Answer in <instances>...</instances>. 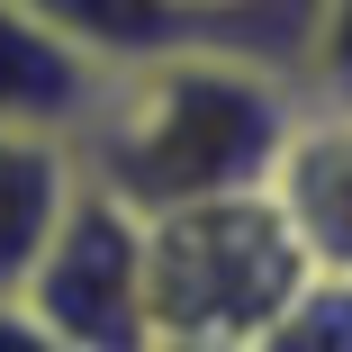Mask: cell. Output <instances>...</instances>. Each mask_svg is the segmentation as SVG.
<instances>
[{"mask_svg":"<svg viewBox=\"0 0 352 352\" xmlns=\"http://www.w3.org/2000/svg\"><path fill=\"white\" fill-rule=\"evenodd\" d=\"M298 91H307V100H343V109H352V0H316Z\"/></svg>","mask_w":352,"mask_h":352,"instance_id":"9c48e42d","label":"cell"},{"mask_svg":"<svg viewBox=\"0 0 352 352\" xmlns=\"http://www.w3.org/2000/svg\"><path fill=\"white\" fill-rule=\"evenodd\" d=\"M307 280L289 226L271 199H199L145 217V289H154V334H226L244 343L280 298Z\"/></svg>","mask_w":352,"mask_h":352,"instance_id":"7a4b0ae2","label":"cell"},{"mask_svg":"<svg viewBox=\"0 0 352 352\" xmlns=\"http://www.w3.org/2000/svg\"><path fill=\"white\" fill-rule=\"evenodd\" d=\"M19 307L63 352H145L154 343V289H145V217L82 181L73 217L54 226L36 271L19 280Z\"/></svg>","mask_w":352,"mask_h":352,"instance_id":"3957f363","label":"cell"},{"mask_svg":"<svg viewBox=\"0 0 352 352\" xmlns=\"http://www.w3.org/2000/svg\"><path fill=\"white\" fill-rule=\"evenodd\" d=\"M28 10H36L45 28H63L91 63H109V73L154 63V54H190V45H208V54H244V45L226 36V19L190 10V0H28Z\"/></svg>","mask_w":352,"mask_h":352,"instance_id":"8992f818","label":"cell"},{"mask_svg":"<svg viewBox=\"0 0 352 352\" xmlns=\"http://www.w3.org/2000/svg\"><path fill=\"white\" fill-rule=\"evenodd\" d=\"M298 109H307V91L289 73H271L253 54L190 45V54H154V63L109 73L73 154H82L91 190H109L135 217H163V208L262 190Z\"/></svg>","mask_w":352,"mask_h":352,"instance_id":"6da1fadb","label":"cell"},{"mask_svg":"<svg viewBox=\"0 0 352 352\" xmlns=\"http://www.w3.org/2000/svg\"><path fill=\"white\" fill-rule=\"evenodd\" d=\"M73 199H82V154L73 145L0 126V298H19V280L36 271L54 226L73 217Z\"/></svg>","mask_w":352,"mask_h":352,"instance_id":"52a82bcc","label":"cell"},{"mask_svg":"<svg viewBox=\"0 0 352 352\" xmlns=\"http://www.w3.org/2000/svg\"><path fill=\"white\" fill-rule=\"evenodd\" d=\"M262 199H271V217L289 226L307 271L352 280V109L343 100H307L289 118Z\"/></svg>","mask_w":352,"mask_h":352,"instance_id":"277c9868","label":"cell"},{"mask_svg":"<svg viewBox=\"0 0 352 352\" xmlns=\"http://www.w3.org/2000/svg\"><path fill=\"white\" fill-rule=\"evenodd\" d=\"M145 352H244V343H226V334H154Z\"/></svg>","mask_w":352,"mask_h":352,"instance_id":"8fae6325","label":"cell"},{"mask_svg":"<svg viewBox=\"0 0 352 352\" xmlns=\"http://www.w3.org/2000/svg\"><path fill=\"white\" fill-rule=\"evenodd\" d=\"M100 91H109V63H91L63 28H45L28 0H0V126L82 145Z\"/></svg>","mask_w":352,"mask_h":352,"instance_id":"5b68a950","label":"cell"},{"mask_svg":"<svg viewBox=\"0 0 352 352\" xmlns=\"http://www.w3.org/2000/svg\"><path fill=\"white\" fill-rule=\"evenodd\" d=\"M244 352H352V280L307 271L298 289L244 334Z\"/></svg>","mask_w":352,"mask_h":352,"instance_id":"ba28073f","label":"cell"},{"mask_svg":"<svg viewBox=\"0 0 352 352\" xmlns=\"http://www.w3.org/2000/svg\"><path fill=\"white\" fill-rule=\"evenodd\" d=\"M0 352H63V343H54V334H45L19 298H0Z\"/></svg>","mask_w":352,"mask_h":352,"instance_id":"30bf717a","label":"cell"}]
</instances>
